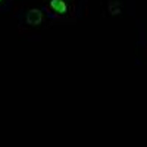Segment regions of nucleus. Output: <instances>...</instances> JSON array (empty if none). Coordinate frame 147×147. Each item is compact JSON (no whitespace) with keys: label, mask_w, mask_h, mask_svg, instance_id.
<instances>
[{"label":"nucleus","mask_w":147,"mask_h":147,"mask_svg":"<svg viewBox=\"0 0 147 147\" xmlns=\"http://www.w3.org/2000/svg\"><path fill=\"white\" fill-rule=\"evenodd\" d=\"M41 19H43V13H41L40 9H31V10H28L27 22L30 24V25H38V24H41Z\"/></svg>","instance_id":"obj_1"},{"label":"nucleus","mask_w":147,"mask_h":147,"mask_svg":"<svg viewBox=\"0 0 147 147\" xmlns=\"http://www.w3.org/2000/svg\"><path fill=\"white\" fill-rule=\"evenodd\" d=\"M50 6L55 12H57V13H65L66 12V5H65L63 0H52Z\"/></svg>","instance_id":"obj_2"},{"label":"nucleus","mask_w":147,"mask_h":147,"mask_svg":"<svg viewBox=\"0 0 147 147\" xmlns=\"http://www.w3.org/2000/svg\"><path fill=\"white\" fill-rule=\"evenodd\" d=\"M0 2H2V0H0Z\"/></svg>","instance_id":"obj_3"}]
</instances>
